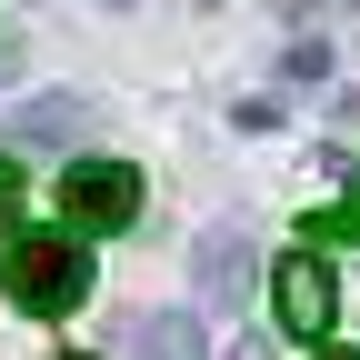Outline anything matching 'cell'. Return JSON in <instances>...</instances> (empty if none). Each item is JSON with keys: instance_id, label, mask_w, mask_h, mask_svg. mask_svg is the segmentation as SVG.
I'll use <instances>...</instances> for the list:
<instances>
[{"instance_id": "obj_1", "label": "cell", "mask_w": 360, "mask_h": 360, "mask_svg": "<svg viewBox=\"0 0 360 360\" xmlns=\"http://www.w3.org/2000/svg\"><path fill=\"white\" fill-rule=\"evenodd\" d=\"M0 281H11V300L30 321H70L90 300V250H80V231H20L0 250Z\"/></svg>"}, {"instance_id": "obj_2", "label": "cell", "mask_w": 360, "mask_h": 360, "mask_svg": "<svg viewBox=\"0 0 360 360\" xmlns=\"http://www.w3.org/2000/svg\"><path fill=\"white\" fill-rule=\"evenodd\" d=\"M60 210H70L80 240L130 231V220H141V170H130V160H70L60 170Z\"/></svg>"}, {"instance_id": "obj_3", "label": "cell", "mask_w": 360, "mask_h": 360, "mask_svg": "<svg viewBox=\"0 0 360 360\" xmlns=\"http://www.w3.org/2000/svg\"><path fill=\"white\" fill-rule=\"evenodd\" d=\"M250 270H260V250H250L240 220H210V231L191 240V290H200L210 310H240V300H250Z\"/></svg>"}, {"instance_id": "obj_4", "label": "cell", "mask_w": 360, "mask_h": 360, "mask_svg": "<svg viewBox=\"0 0 360 360\" xmlns=\"http://www.w3.org/2000/svg\"><path fill=\"white\" fill-rule=\"evenodd\" d=\"M270 290H281V330H290V340H330L340 281H330V260H321V250H290V260H281V281H270Z\"/></svg>"}, {"instance_id": "obj_5", "label": "cell", "mask_w": 360, "mask_h": 360, "mask_svg": "<svg viewBox=\"0 0 360 360\" xmlns=\"http://www.w3.org/2000/svg\"><path fill=\"white\" fill-rule=\"evenodd\" d=\"M80 130H90V101H80V90H51V101H20L0 141H11V150H60V141H80Z\"/></svg>"}, {"instance_id": "obj_6", "label": "cell", "mask_w": 360, "mask_h": 360, "mask_svg": "<svg viewBox=\"0 0 360 360\" xmlns=\"http://www.w3.org/2000/svg\"><path fill=\"white\" fill-rule=\"evenodd\" d=\"M130 350H141V360H210V350H200V321H191V310H160V321H130Z\"/></svg>"}, {"instance_id": "obj_7", "label": "cell", "mask_w": 360, "mask_h": 360, "mask_svg": "<svg viewBox=\"0 0 360 360\" xmlns=\"http://www.w3.org/2000/svg\"><path fill=\"white\" fill-rule=\"evenodd\" d=\"M310 231H321V240H360V200H330L321 220H310Z\"/></svg>"}, {"instance_id": "obj_8", "label": "cell", "mask_w": 360, "mask_h": 360, "mask_svg": "<svg viewBox=\"0 0 360 360\" xmlns=\"http://www.w3.org/2000/svg\"><path fill=\"white\" fill-rule=\"evenodd\" d=\"M231 360H270V340H240V350H231Z\"/></svg>"}, {"instance_id": "obj_9", "label": "cell", "mask_w": 360, "mask_h": 360, "mask_svg": "<svg viewBox=\"0 0 360 360\" xmlns=\"http://www.w3.org/2000/svg\"><path fill=\"white\" fill-rule=\"evenodd\" d=\"M281 20H310V0H281Z\"/></svg>"}, {"instance_id": "obj_10", "label": "cell", "mask_w": 360, "mask_h": 360, "mask_svg": "<svg viewBox=\"0 0 360 360\" xmlns=\"http://www.w3.org/2000/svg\"><path fill=\"white\" fill-rule=\"evenodd\" d=\"M11 70H20V51H0V80H11Z\"/></svg>"}, {"instance_id": "obj_11", "label": "cell", "mask_w": 360, "mask_h": 360, "mask_svg": "<svg viewBox=\"0 0 360 360\" xmlns=\"http://www.w3.org/2000/svg\"><path fill=\"white\" fill-rule=\"evenodd\" d=\"M321 360H360V350H321Z\"/></svg>"}, {"instance_id": "obj_12", "label": "cell", "mask_w": 360, "mask_h": 360, "mask_svg": "<svg viewBox=\"0 0 360 360\" xmlns=\"http://www.w3.org/2000/svg\"><path fill=\"white\" fill-rule=\"evenodd\" d=\"M350 11H360V0H350Z\"/></svg>"}]
</instances>
